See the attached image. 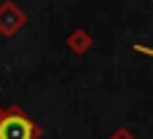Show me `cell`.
<instances>
[{
  "label": "cell",
  "instance_id": "1",
  "mask_svg": "<svg viewBox=\"0 0 153 139\" xmlns=\"http://www.w3.org/2000/svg\"><path fill=\"white\" fill-rule=\"evenodd\" d=\"M40 129L38 123L24 115L19 107L0 110V139H38Z\"/></svg>",
  "mask_w": 153,
  "mask_h": 139
}]
</instances>
